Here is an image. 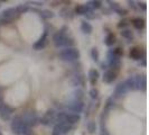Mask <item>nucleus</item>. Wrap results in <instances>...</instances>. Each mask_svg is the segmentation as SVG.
<instances>
[{"mask_svg":"<svg viewBox=\"0 0 149 135\" xmlns=\"http://www.w3.org/2000/svg\"><path fill=\"white\" fill-rule=\"evenodd\" d=\"M46 44H47V35L45 33L44 35L34 44V49L35 50H43L45 46H46Z\"/></svg>","mask_w":149,"mask_h":135,"instance_id":"obj_14","label":"nucleus"},{"mask_svg":"<svg viewBox=\"0 0 149 135\" xmlns=\"http://www.w3.org/2000/svg\"><path fill=\"white\" fill-rule=\"evenodd\" d=\"M52 135H62V134H61L60 128H58V126H57V125H55V126H54V129H53Z\"/></svg>","mask_w":149,"mask_h":135,"instance_id":"obj_32","label":"nucleus"},{"mask_svg":"<svg viewBox=\"0 0 149 135\" xmlns=\"http://www.w3.org/2000/svg\"><path fill=\"white\" fill-rule=\"evenodd\" d=\"M129 55H130V58L134 61L141 60V51H140V49H138V47H132V49L130 50Z\"/></svg>","mask_w":149,"mask_h":135,"instance_id":"obj_15","label":"nucleus"},{"mask_svg":"<svg viewBox=\"0 0 149 135\" xmlns=\"http://www.w3.org/2000/svg\"><path fill=\"white\" fill-rule=\"evenodd\" d=\"M13 112H14V109L10 106L7 104H2L0 107V118L2 120H9Z\"/></svg>","mask_w":149,"mask_h":135,"instance_id":"obj_6","label":"nucleus"},{"mask_svg":"<svg viewBox=\"0 0 149 135\" xmlns=\"http://www.w3.org/2000/svg\"><path fill=\"white\" fill-rule=\"evenodd\" d=\"M80 120H81V117L77 114H66V116H65V123L70 124V125L76 124L77 122H80Z\"/></svg>","mask_w":149,"mask_h":135,"instance_id":"obj_13","label":"nucleus"},{"mask_svg":"<svg viewBox=\"0 0 149 135\" xmlns=\"http://www.w3.org/2000/svg\"><path fill=\"white\" fill-rule=\"evenodd\" d=\"M108 62H109V65L111 68H119L120 67V58L116 56L112 51L108 53Z\"/></svg>","mask_w":149,"mask_h":135,"instance_id":"obj_11","label":"nucleus"},{"mask_svg":"<svg viewBox=\"0 0 149 135\" xmlns=\"http://www.w3.org/2000/svg\"><path fill=\"white\" fill-rule=\"evenodd\" d=\"M80 58V52L74 49V47H70L60 53V59L63 61H75Z\"/></svg>","mask_w":149,"mask_h":135,"instance_id":"obj_3","label":"nucleus"},{"mask_svg":"<svg viewBox=\"0 0 149 135\" xmlns=\"http://www.w3.org/2000/svg\"><path fill=\"white\" fill-rule=\"evenodd\" d=\"M121 36L125 38H127V39H132L134 38V34H132V32L129 30H125L121 32Z\"/></svg>","mask_w":149,"mask_h":135,"instance_id":"obj_25","label":"nucleus"},{"mask_svg":"<svg viewBox=\"0 0 149 135\" xmlns=\"http://www.w3.org/2000/svg\"><path fill=\"white\" fill-rule=\"evenodd\" d=\"M85 16H86V17H88L89 19H92V18H94V15H93V13H92L91 10H90L89 13H88V14H86Z\"/></svg>","mask_w":149,"mask_h":135,"instance_id":"obj_36","label":"nucleus"},{"mask_svg":"<svg viewBox=\"0 0 149 135\" xmlns=\"http://www.w3.org/2000/svg\"><path fill=\"white\" fill-rule=\"evenodd\" d=\"M100 135H109L108 134V132H107V129H105L103 126H101V134Z\"/></svg>","mask_w":149,"mask_h":135,"instance_id":"obj_37","label":"nucleus"},{"mask_svg":"<svg viewBox=\"0 0 149 135\" xmlns=\"http://www.w3.org/2000/svg\"><path fill=\"white\" fill-rule=\"evenodd\" d=\"M90 96H91L92 99H97V98L99 97V91H97V89L92 88V89L90 90Z\"/></svg>","mask_w":149,"mask_h":135,"instance_id":"obj_30","label":"nucleus"},{"mask_svg":"<svg viewBox=\"0 0 149 135\" xmlns=\"http://www.w3.org/2000/svg\"><path fill=\"white\" fill-rule=\"evenodd\" d=\"M116 36H114V34H112V33H110L107 37H105V39H104V43H105V45L107 46H112V45L116 43Z\"/></svg>","mask_w":149,"mask_h":135,"instance_id":"obj_21","label":"nucleus"},{"mask_svg":"<svg viewBox=\"0 0 149 135\" xmlns=\"http://www.w3.org/2000/svg\"><path fill=\"white\" fill-rule=\"evenodd\" d=\"M113 104H114V103H112V99H109V100H108V105H107V107H108V108H111L112 106H113Z\"/></svg>","mask_w":149,"mask_h":135,"instance_id":"obj_38","label":"nucleus"},{"mask_svg":"<svg viewBox=\"0 0 149 135\" xmlns=\"http://www.w3.org/2000/svg\"><path fill=\"white\" fill-rule=\"evenodd\" d=\"M22 125H24V122L22 120V117L17 116V117H15V118L13 120L10 127H11V131H13L15 134L19 135L20 134V129H22Z\"/></svg>","mask_w":149,"mask_h":135,"instance_id":"obj_8","label":"nucleus"},{"mask_svg":"<svg viewBox=\"0 0 149 135\" xmlns=\"http://www.w3.org/2000/svg\"><path fill=\"white\" fill-rule=\"evenodd\" d=\"M128 90H146V78L140 75L130 77L126 81Z\"/></svg>","mask_w":149,"mask_h":135,"instance_id":"obj_1","label":"nucleus"},{"mask_svg":"<svg viewBox=\"0 0 149 135\" xmlns=\"http://www.w3.org/2000/svg\"><path fill=\"white\" fill-rule=\"evenodd\" d=\"M81 30H82V32L83 33H85V34H91L92 30H93V28H92V26H91L90 22H82V24H81Z\"/></svg>","mask_w":149,"mask_h":135,"instance_id":"obj_20","label":"nucleus"},{"mask_svg":"<svg viewBox=\"0 0 149 135\" xmlns=\"http://www.w3.org/2000/svg\"><path fill=\"white\" fill-rule=\"evenodd\" d=\"M83 91L82 90H75L73 92V98H74V101H81L83 99Z\"/></svg>","mask_w":149,"mask_h":135,"instance_id":"obj_23","label":"nucleus"},{"mask_svg":"<svg viewBox=\"0 0 149 135\" xmlns=\"http://www.w3.org/2000/svg\"><path fill=\"white\" fill-rule=\"evenodd\" d=\"M22 120L26 124V125H28V126H34V125H36L38 122V118L37 116H36V114H34V112H25L24 115H22Z\"/></svg>","mask_w":149,"mask_h":135,"instance_id":"obj_4","label":"nucleus"},{"mask_svg":"<svg viewBox=\"0 0 149 135\" xmlns=\"http://www.w3.org/2000/svg\"><path fill=\"white\" fill-rule=\"evenodd\" d=\"M72 82L74 86H81L84 83V78H83V75H74L73 77V79H72Z\"/></svg>","mask_w":149,"mask_h":135,"instance_id":"obj_22","label":"nucleus"},{"mask_svg":"<svg viewBox=\"0 0 149 135\" xmlns=\"http://www.w3.org/2000/svg\"><path fill=\"white\" fill-rule=\"evenodd\" d=\"M108 2L110 4V7L113 8L114 10H117V9H119V8H120V7H119V5H118L117 2H112V1H108Z\"/></svg>","mask_w":149,"mask_h":135,"instance_id":"obj_33","label":"nucleus"},{"mask_svg":"<svg viewBox=\"0 0 149 135\" xmlns=\"http://www.w3.org/2000/svg\"><path fill=\"white\" fill-rule=\"evenodd\" d=\"M2 104H3V103H2V98H1V96H0V107H1Z\"/></svg>","mask_w":149,"mask_h":135,"instance_id":"obj_39","label":"nucleus"},{"mask_svg":"<svg viewBox=\"0 0 149 135\" xmlns=\"http://www.w3.org/2000/svg\"><path fill=\"white\" fill-rule=\"evenodd\" d=\"M89 5H91V7H92V8L99 9V8H101V5H102V2H101L100 0H93V1H90Z\"/></svg>","mask_w":149,"mask_h":135,"instance_id":"obj_26","label":"nucleus"},{"mask_svg":"<svg viewBox=\"0 0 149 135\" xmlns=\"http://www.w3.org/2000/svg\"><path fill=\"white\" fill-rule=\"evenodd\" d=\"M27 10H28V7H27L26 5H20V6H18V7L16 8L17 14H24V13H26Z\"/></svg>","mask_w":149,"mask_h":135,"instance_id":"obj_27","label":"nucleus"},{"mask_svg":"<svg viewBox=\"0 0 149 135\" xmlns=\"http://www.w3.org/2000/svg\"><path fill=\"white\" fill-rule=\"evenodd\" d=\"M127 25H128L127 20H122V22H120L119 24H118V27H119V28H123V27H126Z\"/></svg>","mask_w":149,"mask_h":135,"instance_id":"obj_35","label":"nucleus"},{"mask_svg":"<svg viewBox=\"0 0 149 135\" xmlns=\"http://www.w3.org/2000/svg\"><path fill=\"white\" fill-rule=\"evenodd\" d=\"M132 25H134V28L141 30V28H143V26H145V20L142 18H140V17H137V18L132 19Z\"/></svg>","mask_w":149,"mask_h":135,"instance_id":"obj_19","label":"nucleus"},{"mask_svg":"<svg viewBox=\"0 0 149 135\" xmlns=\"http://www.w3.org/2000/svg\"><path fill=\"white\" fill-rule=\"evenodd\" d=\"M53 42H54V44L56 47H61V46H66L67 49H70L72 45L74 44V42L71 39V38H68L65 35V33L64 32H58V33H56L55 35H54V37H53Z\"/></svg>","mask_w":149,"mask_h":135,"instance_id":"obj_2","label":"nucleus"},{"mask_svg":"<svg viewBox=\"0 0 149 135\" xmlns=\"http://www.w3.org/2000/svg\"><path fill=\"white\" fill-rule=\"evenodd\" d=\"M67 108H68V110H71V112H76V114L79 115L80 112H83L84 105H83L82 101H72V103H70V104L67 105Z\"/></svg>","mask_w":149,"mask_h":135,"instance_id":"obj_9","label":"nucleus"},{"mask_svg":"<svg viewBox=\"0 0 149 135\" xmlns=\"http://www.w3.org/2000/svg\"><path fill=\"white\" fill-rule=\"evenodd\" d=\"M88 129H89V132L92 134V133H94L95 132V129H97V125H95V123L94 122H90L89 124H88Z\"/></svg>","mask_w":149,"mask_h":135,"instance_id":"obj_28","label":"nucleus"},{"mask_svg":"<svg viewBox=\"0 0 149 135\" xmlns=\"http://www.w3.org/2000/svg\"><path fill=\"white\" fill-rule=\"evenodd\" d=\"M55 116H56L55 110L54 109H48L44 115V117L40 120V123L44 124V125H51L53 123H55Z\"/></svg>","mask_w":149,"mask_h":135,"instance_id":"obj_7","label":"nucleus"},{"mask_svg":"<svg viewBox=\"0 0 149 135\" xmlns=\"http://www.w3.org/2000/svg\"><path fill=\"white\" fill-rule=\"evenodd\" d=\"M119 15H121V16H125V15H127V10H125V9H121V8H119V9H117L116 10Z\"/></svg>","mask_w":149,"mask_h":135,"instance_id":"obj_34","label":"nucleus"},{"mask_svg":"<svg viewBox=\"0 0 149 135\" xmlns=\"http://www.w3.org/2000/svg\"><path fill=\"white\" fill-rule=\"evenodd\" d=\"M116 78H117V72H114L113 70H108L103 75V81L107 83H111L116 80Z\"/></svg>","mask_w":149,"mask_h":135,"instance_id":"obj_12","label":"nucleus"},{"mask_svg":"<svg viewBox=\"0 0 149 135\" xmlns=\"http://www.w3.org/2000/svg\"><path fill=\"white\" fill-rule=\"evenodd\" d=\"M39 15L42 16L43 18H45V19H49V18L54 17V14L51 10H42V11H39Z\"/></svg>","mask_w":149,"mask_h":135,"instance_id":"obj_24","label":"nucleus"},{"mask_svg":"<svg viewBox=\"0 0 149 135\" xmlns=\"http://www.w3.org/2000/svg\"><path fill=\"white\" fill-rule=\"evenodd\" d=\"M91 10V8L88 5H80L75 8V14L76 15H86Z\"/></svg>","mask_w":149,"mask_h":135,"instance_id":"obj_17","label":"nucleus"},{"mask_svg":"<svg viewBox=\"0 0 149 135\" xmlns=\"http://www.w3.org/2000/svg\"><path fill=\"white\" fill-rule=\"evenodd\" d=\"M128 92V88L126 86V83H119L117 87H116V90H114V97L116 98H121L122 96H125Z\"/></svg>","mask_w":149,"mask_h":135,"instance_id":"obj_10","label":"nucleus"},{"mask_svg":"<svg viewBox=\"0 0 149 135\" xmlns=\"http://www.w3.org/2000/svg\"><path fill=\"white\" fill-rule=\"evenodd\" d=\"M16 16H17V11H16L15 8H8L6 10H3L1 14V20L3 22L2 24L11 22Z\"/></svg>","mask_w":149,"mask_h":135,"instance_id":"obj_5","label":"nucleus"},{"mask_svg":"<svg viewBox=\"0 0 149 135\" xmlns=\"http://www.w3.org/2000/svg\"><path fill=\"white\" fill-rule=\"evenodd\" d=\"M56 125H57L58 128H60L61 134H66V133H68V132L71 131V128H72V126H71L70 124L65 123V122H63V123H58V124H56Z\"/></svg>","mask_w":149,"mask_h":135,"instance_id":"obj_18","label":"nucleus"},{"mask_svg":"<svg viewBox=\"0 0 149 135\" xmlns=\"http://www.w3.org/2000/svg\"><path fill=\"white\" fill-rule=\"evenodd\" d=\"M0 135H2V134H1V132H0Z\"/></svg>","mask_w":149,"mask_h":135,"instance_id":"obj_40","label":"nucleus"},{"mask_svg":"<svg viewBox=\"0 0 149 135\" xmlns=\"http://www.w3.org/2000/svg\"><path fill=\"white\" fill-rule=\"evenodd\" d=\"M112 52H113V54H114L116 56H118V58H121V56L123 55V50H122L121 47H117V49H114Z\"/></svg>","mask_w":149,"mask_h":135,"instance_id":"obj_29","label":"nucleus"},{"mask_svg":"<svg viewBox=\"0 0 149 135\" xmlns=\"http://www.w3.org/2000/svg\"><path fill=\"white\" fill-rule=\"evenodd\" d=\"M99 71L95 70V69H91L89 71V79H90V82L91 84H95V82L97 81V79H99Z\"/></svg>","mask_w":149,"mask_h":135,"instance_id":"obj_16","label":"nucleus"},{"mask_svg":"<svg viewBox=\"0 0 149 135\" xmlns=\"http://www.w3.org/2000/svg\"><path fill=\"white\" fill-rule=\"evenodd\" d=\"M91 55H92V59L95 61V62L99 61V51H97V49H93L91 51Z\"/></svg>","mask_w":149,"mask_h":135,"instance_id":"obj_31","label":"nucleus"}]
</instances>
